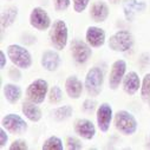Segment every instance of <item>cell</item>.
Segmentation results:
<instances>
[{"instance_id": "obj_1", "label": "cell", "mask_w": 150, "mask_h": 150, "mask_svg": "<svg viewBox=\"0 0 150 150\" xmlns=\"http://www.w3.org/2000/svg\"><path fill=\"white\" fill-rule=\"evenodd\" d=\"M104 86V73L99 66H92L88 70L84 79V89L89 97H98Z\"/></svg>"}, {"instance_id": "obj_6", "label": "cell", "mask_w": 150, "mask_h": 150, "mask_svg": "<svg viewBox=\"0 0 150 150\" xmlns=\"http://www.w3.org/2000/svg\"><path fill=\"white\" fill-rule=\"evenodd\" d=\"M50 86L49 83L45 79L37 78L33 82L28 84L25 91V98L28 102L35 103V104H42L45 102V98L47 97Z\"/></svg>"}, {"instance_id": "obj_8", "label": "cell", "mask_w": 150, "mask_h": 150, "mask_svg": "<svg viewBox=\"0 0 150 150\" xmlns=\"http://www.w3.org/2000/svg\"><path fill=\"white\" fill-rule=\"evenodd\" d=\"M1 127L11 135L21 136L27 131V122L18 114H7L1 118Z\"/></svg>"}, {"instance_id": "obj_14", "label": "cell", "mask_w": 150, "mask_h": 150, "mask_svg": "<svg viewBox=\"0 0 150 150\" xmlns=\"http://www.w3.org/2000/svg\"><path fill=\"white\" fill-rule=\"evenodd\" d=\"M123 13L128 21H132L138 14L146 10V4L141 0H123Z\"/></svg>"}, {"instance_id": "obj_29", "label": "cell", "mask_w": 150, "mask_h": 150, "mask_svg": "<svg viewBox=\"0 0 150 150\" xmlns=\"http://www.w3.org/2000/svg\"><path fill=\"white\" fill-rule=\"evenodd\" d=\"M10 150H27L28 149V145H27V142L21 139V138H18V139H14L10 146H8Z\"/></svg>"}, {"instance_id": "obj_9", "label": "cell", "mask_w": 150, "mask_h": 150, "mask_svg": "<svg viewBox=\"0 0 150 150\" xmlns=\"http://www.w3.org/2000/svg\"><path fill=\"white\" fill-rule=\"evenodd\" d=\"M125 74H127V63H125V60L117 59L116 62L112 63L110 72H109V78H108V84H109L110 90L116 91L121 86Z\"/></svg>"}, {"instance_id": "obj_31", "label": "cell", "mask_w": 150, "mask_h": 150, "mask_svg": "<svg viewBox=\"0 0 150 150\" xmlns=\"http://www.w3.org/2000/svg\"><path fill=\"white\" fill-rule=\"evenodd\" d=\"M20 70H21V69L17 67V66H14V65H13V67L10 69L8 76H10V78H11L12 81H20V79H21V72H20Z\"/></svg>"}, {"instance_id": "obj_19", "label": "cell", "mask_w": 150, "mask_h": 150, "mask_svg": "<svg viewBox=\"0 0 150 150\" xmlns=\"http://www.w3.org/2000/svg\"><path fill=\"white\" fill-rule=\"evenodd\" d=\"M21 112H23V115L26 117V120H28L32 123H38L43 117V112H42L40 108L38 106V104L28 102V100L23 102Z\"/></svg>"}, {"instance_id": "obj_18", "label": "cell", "mask_w": 150, "mask_h": 150, "mask_svg": "<svg viewBox=\"0 0 150 150\" xmlns=\"http://www.w3.org/2000/svg\"><path fill=\"white\" fill-rule=\"evenodd\" d=\"M109 13H110L109 6L105 1H103V0H97V1H95L91 5L90 12H89L92 21H95L97 24L104 23L109 18Z\"/></svg>"}, {"instance_id": "obj_33", "label": "cell", "mask_w": 150, "mask_h": 150, "mask_svg": "<svg viewBox=\"0 0 150 150\" xmlns=\"http://www.w3.org/2000/svg\"><path fill=\"white\" fill-rule=\"evenodd\" d=\"M21 42L23 44H26V45H32L37 42V38L34 35L30 34V33H24L23 37H21Z\"/></svg>"}, {"instance_id": "obj_36", "label": "cell", "mask_w": 150, "mask_h": 150, "mask_svg": "<svg viewBox=\"0 0 150 150\" xmlns=\"http://www.w3.org/2000/svg\"><path fill=\"white\" fill-rule=\"evenodd\" d=\"M146 148L150 149V136H149V139H148V143H146Z\"/></svg>"}, {"instance_id": "obj_16", "label": "cell", "mask_w": 150, "mask_h": 150, "mask_svg": "<svg viewBox=\"0 0 150 150\" xmlns=\"http://www.w3.org/2000/svg\"><path fill=\"white\" fill-rule=\"evenodd\" d=\"M141 82L142 79L136 71H129L123 78L122 89L128 96H135L141 89Z\"/></svg>"}, {"instance_id": "obj_23", "label": "cell", "mask_w": 150, "mask_h": 150, "mask_svg": "<svg viewBox=\"0 0 150 150\" xmlns=\"http://www.w3.org/2000/svg\"><path fill=\"white\" fill-rule=\"evenodd\" d=\"M64 143L58 136H50L46 138L42 145L43 150H64Z\"/></svg>"}, {"instance_id": "obj_3", "label": "cell", "mask_w": 150, "mask_h": 150, "mask_svg": "<svg viewBox=\"0 0 150 150\" xmlns=\"http://www.w3.org/2000/svg\"><path fill=\"white\" fill-rule=\"evenodd\" d=\"M49 38L54 50L62 51L66 47L67 40H69V27L65 20L57 19L52 23L49 31Z\"/></svg>"}, {"instance_id": "obj_24", "label": "cell", "mask_w": 150, "mask_h": 150, "mask_svg": "<svg viewBox=\"0 0 150 150\" xmlns=\"http://www.w3.org/2000/svg\"><path fill=\"white\" fill-rule=\"evenodd\" d=\"M63 97H64V93L59 85H53L50 88L49 93H47V99H49L50 104H52V105L59 104L63 100Z\"/></svg>"}, {"instance_id": "obj_17", "label": "cell", "mask_w": 150, "mask_h": 150, "mask_svg": "<svg viewBox=\"0 0 150 150\" xmlns=\"http://www.w3.org/2000/svg\"><path fill=\"white\" fill-rule=\"evenodd\" d=\"M64 89H65V92H66L69 98H71V99H79L82 93H83L84 85H83L82 81L77 76H73V74H71V76H69L65 79Z\"/></svg>"}, {"instance_id": "obj_38", "label": "cell", "mask_w": 150, "mask_h": 150, "mask_svg": "<svg viewBox=\"0 0 150 150\" xmlns=\"http://www.w3.org/2000/svg\"><path fill=\"white\" fill-rule=\"evenodd\" d=\"M7 1H8V0H7Z\"/></svg>"}, {"instance_id": "obj_22", "label": "cell", "mask_w": 150, "mask_h": 150, "mask_svg": "<svg viewBox=\"0 0 150 150\" xmlns=\"http://www.w3.org/2000/svg\"><path fill=\"white\" fill-rule=\"evenodd\" d=\"M73 115V108L69 104L66 105H62L58 108H54L51 110V117L52 120L57 121V122H64L67 121L69 118H71Z\"/></svg>"}, {"instance_id": "obj_15", "label": "cell", "mask_w": 150, "mask_h": 150, "mask_svg": "<svg viewBox=\"0 0 150 150\" xmlns=\"http://www.w3.org/2000/svg\"><path fill=\"white\" fill-rule=\"evenodd\" d=\"M62 59L57 50H45L40 57V65L49 72H56L60 66Z\"/></svg>"}, {"instance_id": "obj_7", "label": "cell", "mask_w": 150, "mask_h": 150, "mask_svg": "<svg viewBox=\"0 0 150 150\" xmlns=\"http://www.w3.org/2000/svg\"><path fill=\"white\" fill-rule=\"evenodd\" d=\"M70 51L72 59L78 65L86 64L92 56V47L81 39H73L70 44Z\"/></svg>"}, {"instance_id": "obj_32", "label": "cell", "mask_w": 150, "mask_h": 150, "mask_svg": "<svg viewBox=\"0 0 150 150\" xmlns=\"http://www.w3.org/2000/svg\"><path fill=\"white\" fill-rule=\"evenodd\" d=\"M7 134H8V131L1 127V129H0V148L1 149L5 148L7 142H8V135Z\"/></svg>"}, {"instance_id": "obj_13", "label": "cell", "mask_w": 150, "mask_h": 150, "mask_svg": "<svg viewBox=\"0 0 150 150\" xmlns=\"http://www.w3.org/2000/svg\"><path fill=\"white\" fill-rule=\"evenodd\" d=\"M85 42L92 47H102L106 42V33L99 26H89L85 31Z\"/></svg>"}, {"instance_id": "obj_35", "label": "cell", "mask_w": 150, "mask_h": 150, "mask_svg": "<svg viewBox=\"0 0 150 150\" xmlns=\"http://www.w3.org/2000/svg\"><path fill=\"white\" fill-rule=\"evenodd\" d=\"M109 3H111V4H114V5H116V4H118V3H121L122 0H108Z\"/></svg>"}, {"instance_id": "obj_5", "label": "cell", "mask_w": 150, "mask_h": 150, "mask_svg": "<svg viewBox=\"0 0 150 150\" xmlns=\"http://www.w3.org/2000/svg\"><path fill=\"white\" fill-rule=\"evenodd\" d=\"M134 44H135V38L132 33L128 30H120L115 32L108 40V45L110 50L121 53L131 50Z\"/></svg>"}, {"instance_id": "obj_37", "label": "cell", "mask_w": 150, "mask_h": 150, "mask_svg": "<svg viewBox=\"0 0 150 150\" xmlns=\"http://www.w3.org/2000/svg\"><path fill=\"white\" fill-rule=\"evenodd\" d=\"M146 102H148V106H149V109H150V97L146 99Z\"/></svg>"}, {"instance_id": "obj_26", "label": "cell", "mask_w": 150, "mask_h": 150, "mask_svg": "<svg viewBox=\"0 0 150 150\" xmlns=\"http://www.w3.org/2000/svg\"><path fill=\"white\" fill-rule=\"evenodd\" d=\"M79 138L76 136H69L65 141V149H67V150H82L83 143Z\"/></svg>"}, {"instance_id": "obj_12", "label": "cell", "mask_w": 150, "mask_h": 150, "mask_svg": "<svg viewBox=\"0 0 150 150\" xmlns=\"http://www.w3.org/2000/svg\"><path fill=\"white\" fill-rule=\"evenodd\" d=\"M73 130L78 137L86 141H91L97 132L96 125L88 118H77L73 123Z\"/></svg>"}, {"instance_id": "obj_21", "label": "cell", "mask_w": 150, "mask_h": 150, "mask_svg": "<svg viewBox=\"0 0 150 150\" xmlns=\"http://www.w3.org/2000/svg\"><path fill=\"white\" fill-rule=\"evenodd\" d=\"M18 17V8L16 6H8L1 11L0 16V24H1V30H6L12 26Z\"/></svg>"}, {"instance_id": "obj_27", "label": "cell", "mask_w": 150, "mask_h": 150, "mask_svg": "<svg viewBox=\"0 0 150 150\" xmlns=\"http://www.w3.org/2000/svg\"><path fill=\"white\" fill-rule=\"evenodd\" d=\"M90 4V0H72L73 11L76 13H83Z\"/></svg>"}, {"instance_id": "obj_30", "label": "cell", "mask_w": 150, "mask_h": 150, "mask_svg": "<svg viewBox=\"0 0 150 150\" xmlns=\"http://www.w3.org/2000/svg\"><path fill=\"white\" fill-rule=\"evenodd\" d=\"M95 109H97V102L93 99V97L91 98H88L83 102V105H82V110L84 112H92Z\"/></svg>"}, {"instance_id": "obj_34", "label": "cell", "mask_w": 150, "mask_h": 150, "mask_svg": "<svg viewBox=\"0 0 150 150\" xmlns=\"http://www.w3.org/2000/svg\"><path fill=\"white\" fill-rule=\"evenodd\" d=\"M7 53H5L3 50L0 51V69L4 70L5 66H6V63H7Z\"/></svg>"}, {"instance_id": "obj_10", "label": "cell", "mask_w": 150, "mask_h": 150, "mask_svg": "<svg viewBox=\"0 0 150 150\" xmlns=\"http://www.w3.org/2000/svg\"><path fill=\"white\" fill-rule=\"evenodd\" d=\"M28 21L33 28H35L37 31H40V32L50 30V27L52 25L51 17L46 12V10H44L43 7H39V6L32 8L30 17H28Z\"/></svg>"}, {"instance_id": "obj_20", "label": "cell", "mask_w": 150, "mask_h": 150, "mask_svg": "<svg viewBox=\"0 0 150 150\" xmlns=\"http://www.w3.org/2000/svg\"><path fill=\"white\" fill-rule=\"evenodd\" d=\"M3 95H4L5 99H6V102H8L10 104L14 105L21 99L23 90L16 83H6L4 85V88H3Z\"/></svg>"}, {"instance_id": "obj_4", "label": "cell", "mask_w": 150, "mask_h": 150, "mask_svg": "<svg viewBox=\"0 0 150 150\" xmlns=\"http://www.w3.org/2000/svg\"><path fill=\"white\" fill-rule=\"evenodd\" d=\"M6 53L11 63L21 70H28L33 64L31 52L23 45L11 44L7 46Z\"/></svg>"}, {"instance_id": "obj_28", "label": "cell", "mask_w": 150, "mask_h": 150, "mask_svg": "<svg viewBox=\"0 0 150 150\" xmlns=\"http://www.w3.org/2000/svg\"><path fill=\"white\" fill-rule=\"evenodd\" d=\"M52 1H53V8L57 12L66 11L72 4V0H52Z\"/></svg>"}, {"instance_id": "obj_2", "label": "cell", "mask_w": 150, "mask_h": 150, "mask_svg": "<svg viewBox=\"0 0 150 150\" xmlns=\"http://www.w3.org/2000/svg\"><path fill=\"white\" fill-rule=\"evenodd\" d=\"M114 125L116 130L124 136H132L138 129L136 117L128 110H118L114 115Z\"/></svg>"}, {"instance_id": "obj_25", "label": "cell", "mask_w": 150, "mask_h": 150, "mask_svg": "<svg viewBox=\"0 0 150 150\" xmlns=\"http://www.w3.org/2000/svg\"><path fill=\"white\" fill-rule=\"evenodd\" d=\"M139 93H141L142 99H144V100H146L150 97V72L145 73L144 77L142 78Z\"/></svg>"}, {"instance_id": "obj_11", "label": "cell", "mask_w": 150, "mask_h": 150, "mask_svg": "<svg viewBox=\"0 0 150 150\" xmlns=\"http://www.w3.org/2000/svg\"><path fill=\"white\" fill-rule=\"evenodd\" d=\"M114 121V111L109 103H102L96 109V122L97 127L102 132H108Z\"/></svg>"}]
</instances>
